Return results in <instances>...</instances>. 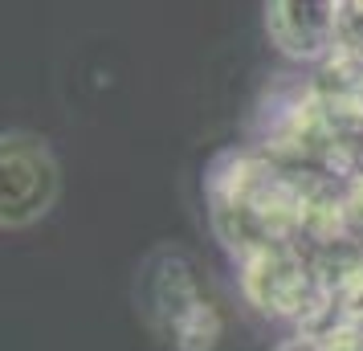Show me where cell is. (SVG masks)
I'll list each match as a JSON object with an SVG mask.
<instances>
[{"label": "cell", "mask_w": 363, "mask_h": 351, "mask_svg": "<svg viewBox=\"0 0 363 351\" xmlns=\"http://www.w3.org/2000/svg\"><path fill=\"white\" fill-rule=\"evenodd\" d=\"M347 4H359V9H363V0H347Z\"/></svg>", "instance_id": "obj_6"}, {"label": "cell", "mask_w": 363, "mask_h": 351, "mask_svg": "<svg viewBox=\"0 0 363 351\" xmlns=\"http://www.w3.org/2000/svg\"><path fill=\"white\" fill-rule=\"evenodd\" d=\"M62 164L53 147L33 131L0 135V225L4 233L33 229L57 208Z\"/></svg>", "instance_id": "obj_3"}, {"label": "cell", "mask_w": 363, "mask_h": 351, "mask_svg": "<svg viewBox=\"0 0 363 351\" xmlns=\"http://www.w3.org/2000/svg\"><path fill=\"white\" fill-rule=\"evenodd\" d=\"M347 0H265V37L298 66H327L343 45Z\"/></svg>", "instance_id": "obj_5"}, {"label": "cell", "mask_w": 363, "mask_h": 351, "mask_svg": "<svg viewBox=\"0 0 363 351\" xmlns=\"http://www.w3.org/2000/svg\"><path fill=\"white\" fill-rule=\"evenodd\" d=\"M306 196L262 147L220 151L204 172V204L213 237L233 262L265 245H286L306 229Z\"/></svg>", "instance_id": "obj_1"}, {"label": "cell", "mask_w": 363, "mask_h": 351, "mask_svg": "<svg viewBox=\"0 0 363 351\" xmlns=\"http://www.w3.org/2000/svg\"><path fill=\"white\" fill-rule=\"evenodd\" d=\"M135 311L164 351H216L225 315L200 282L196 257L180 245H155L135 269Z\"/></svg>", "instance_id": "obj_2"}, {"label": "cell", "mask_w": 363, "mask_h": 351, "mask_svg": "<svg viewBox=\"0 0 363 351\" xmlns=\"http://www.w3.org/2000/svg\"><path fill=\"white\" fill-rule=\"evenodd\" d=\"M241 266V290L249 306L265 318H302L314 306H323V282L314 266L294 250V241L286 245H265L249 253Z\"/></svg>", "instance_id": "obj_4"}]
</instances>
